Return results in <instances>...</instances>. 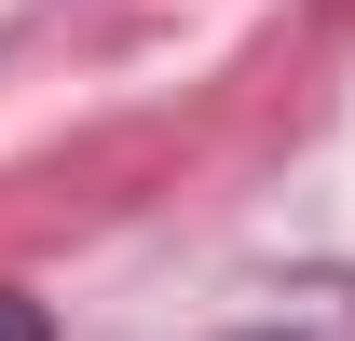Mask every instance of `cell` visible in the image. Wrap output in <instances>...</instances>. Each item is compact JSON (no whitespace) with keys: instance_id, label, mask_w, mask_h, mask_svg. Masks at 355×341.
<instances>
[{"instance_id":"6da1fadb","label":"cell","mask_w":355,"mask_h":341,"mask_svg":"<svg viewBox=\"0 0 355 341\" xmlns=\"http://www.w3.org/2000/svg\"><path fill=\"white\" fill-rule=\"evenodd\" d=\"M0 341H55V328H42V300H14V287H0Z\"/></svg>"}]
</instances>
